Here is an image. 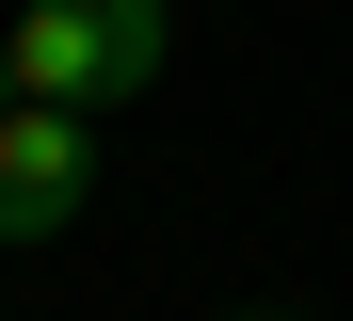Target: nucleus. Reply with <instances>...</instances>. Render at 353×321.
<instances>
[{
    "label": "nucleus",
    "instance_id": "obj_3",
    "mask_svg": "<svg viewBox=\"0 0 353 321\" xmlns=\"http://www.w3.org/2000/svg\"><path fill=\"white\" fill-rule=\"evenodd\" d=\"M0 113H17V48H0Z\"/></svg>",
    "mask_w": 353,
    "mask_h": 321
},
{
    "label": "nucleus",
    "instance_id": "obj_2",
    "mask_svg": "<svg viewBox=\"0 0 353 321\" xmlns=\"http://www.w3.org/2000/svg\"><path fill=\"white\" fill-rule=\"evenodd\" d=\"M81 177H97V113H48V97L0 113V241H65Z\"/></svg>",
    "mask_w": 353,
    "mask_h": 321
},
{
    "label": "nucleus",
    "instance_id": "obj_1",
    "mask_svg": "<svg viewBox=\"0 0 353 321\" xmlns=\"http://www.w3.org/2000/svg\"><path fill=\"white\" fill-rule=\"evenodd\" d=\"M0 48H17V97H48V113H112V97L161 81V0H17Z\"/></svg>",
    "mask_w": 353,
    "mask_h": 321
}]
</instances>
